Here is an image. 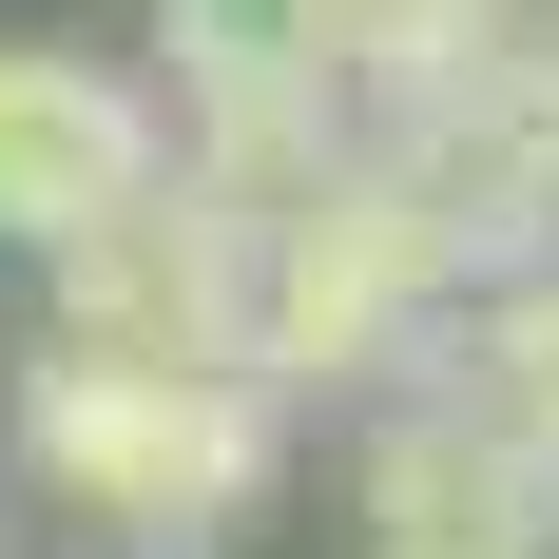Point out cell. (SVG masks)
I'll list each match as a JSON object with an SVG mask.
<instances>
[{
  "label": "cell",
  "mask_w": 559,
  "mask_h": 559,
  "mask_svg": "<svg viewBox=\"0 0 559 559\" xmlns=\"http://www.w3.org/2000/svg\"><path fill=\"white\" fill-rule=\"evenodd\" d=\"M20 483L97 521V559H231L289 483V405L251 367H97V347H20Z\"/></svg>",
  "instance_id": "6da1fadb"
},
{
  "label": "cell",
  "mask_w": 559,
  "mask_h": 559,
  "mask_svg": "<svg viewBox=\"0 0 559 559\" xmlns=\"http://www.w3.org/2000/svg\"><path fill=\"white\" fill-rule=\"evenodd\" d=\"M444 251H425V213H405V174L347 135L309 193H271L251 213V386L309 425L329 386H425V347H444Z\"/></svg>",
  "instance_id": "7a4b0ae2"
},
{
  "label": "cell",
  "mask_w": 559,
  "mask_h": 559,
  "mask_svg": "<svg viewBox=\"0 0 559 559\" xmlns=\"http://www.w3.org/2000/svg\"><path fill=\"white\" fill-rule=\"evenodd\" d=\"M39 347H97V367H251V213L193 193V174H155L135 213L39 251Z\"/></svg>",
  "instance_id": "3957f363"
},
{
  "label": "cell",
  "mask_w": 559,
  "mask_h": 559,
  "mask_svg": "<svg viewBox=\"0 0 559 559\" xmlns=\"http://www.w3.org/2000/svg\"><path fill=\"white\" fill-rule=\"evenodd\" d=\"M174 174V116L116 39H0V251H78Z\"/></svg>",
  "instance_id": "277c9868"
},
{
  "label": "cell",
  "mask_w": 559,
  "mask_h": 559,
  "mask_svg": "<svg viewBox=\"0 0 559 559\" xmlns=\"http://www.w3.org/2000/svg\"><path fill=\"white\" fill-rule=\"evenodd\" d=\"M347 559H559V483H521L444 386H386L367 483H347Z\"/></svg>",
  "instance_id": "5b68a950"
},
{
  "label": "cell",
  "mask_w": 559,
  "mask_h": 559,
  "mask_svg": "<svg viewBox=\"0 0 559 559\" xmlns=\"http://www.w3.org/2000/svg\"><path fill=\"white\" fill-rule=\"evenodd\" d=\"M540 0H329V97L347 135H444V116L502 97V58Z\"/></svg>",
  "instance_id": "8992f818"
},
{
  "label": "cell",
  "mask_w": 559,
  "mask_h": 559,
  "mask_svg": "<svg viewBox=\"0 0 559 559\" xmlns=\"http://www.w3.org/2000/svg\"><path fill=\"white\" fill-rule=\"evenodd\" d=\"M425 386H444L463 425L521 463V483H559V271H521V289H483V309H444Z\"/></svg>",
  "instance_id": "52a82bcc"
},
{
  "label": "cell",
  "mask_w": 559,
  "mask_h": 559,
  "mask_svg": "<svg viewBox=\"0 0 559 559\" xmlns=\"http://www.w3.org/2000/svg\"><path fill=\"white\" fill-rule=\"evenodd\" d=\"M502 116H521V135H540V155H559V0H540V20H521V58H502Z\"/></svg>",
  "instance_id": "ba28073f"
},
{
  "label": "cell",
  "mask_w": 559,
  "mask_h": 559,
  "mask_svg": "<svg viewBox=\"0 0 559 559\" xmlns=\"http://www.w3.org/2000/svg\"><path fill=\"white\" fill-rule=\"evenodd\" d=\"M0 559H20V521H0Z\"/></svg>",
  "instance_id": "9c48e42d"
}]
</instances>
